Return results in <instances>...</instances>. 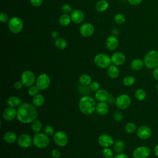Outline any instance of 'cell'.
Returning <instances> with one entry per match:
<instances>
[{
    "label": "cell",
    "mask_w": 158,
    "mask_h": 158,
    "mask_svg": "<svg viewBox=\"0 0 158 158\" xmlns=\"http://www.w3.org/2000/svg\"><path fill=\"white\" fill-rule=\"evenodd\" d=\"M99 88L100 85L98 81H92L89 85V88L93 91H98V89H99Z\"/></svg>",
    "instance_id": "42"
},
{
    "label": "cell",
    "mask_w": 158,
    "mask_h": 158,
    "mask_svg": "<svg viewBox=\"0 0 158 158\" xmlns=\"http://www.w3.org/2000/svg\"><path fill=\"white\" fill-rule=\"evenodd\" d=\"M110 59H111V62L114 65L116 66H120L123 64V63L125 61L126 57L125 54L123 52H115L112 54Z\"/></svg>",
    "instance_id": "17"
},
{
    "label": "cell",
    "mask_w": 158,
    "mask_h": 158,
    "mask_svg": "<svg viewBox=\"0 0 158 158\" xmlns=\"http://www.w3.org/2000/svg\"><path fill=\"white\" fill-rule=\"evenodd\" d=\"M131 103L130 96L127 94H122L119 95L115 99L116 106L122 110H124L129 107Z\"/></svg>",
    "instance_id": "9"
},
{
    "label": "cell",
    "mask_w": 158,
    "mask_h": 158,
    "mask_svg": "<svg viewBox=\"0 0 158 158\" xmlns=\"http://www.w3.org/2000/svg\"><path fill=\"white\" fill-rule=\"evenodd\" d=\"M118 40L115 36H109L106 41V47L109 51L115 50L118 46Z\"/></svg>",
    "instance_id": "19"
},
{
    "label": "cell",
    "mask_w": 158,
    "mask_h": 158,
    "mask_svg": "<svg viewBox=\"0 0 158 158\" xmlns=\"http://www.w3.org/2000/svg\"><path fill=\"white\" fill-rule=\"evenodd\" d=\"M51 36L52 37V38L56 40L57 38H59V33L57 31H53L51 33Z\"/></svg>",
    "instance_id": "50"
},
{
    "label": "cell",
    "mask_w": 158,
    "mask_h": 158,
    "mask_svg": "<svg viewBox=\"0 0 158 158\" xmlns=\"http://www.w3.org/2000/svg\"><path fill=\"white\" fill-rule=\"evenodd\" d=\"M154 154H155L156 156L158 157V144H157V145L154 147Z\"/></svg>",
    "instance_id": "51"
},
{
    "label": "cell",
    "mask_w": 158,
    "mask_h": 158,
    "mask_svg": "<svg viewBox=\"0 0 158 158\" xmlns=\"http://www.w3.org/2000/svg\"><path fill=\"white\" fill-rule=\"evenodd\" d=\"M144 65L143 60L139 58H135L130 63V67L132 70L135 71L140 70Z\"/></svg>",
    "instance_id": "25"
},
{
    "label": "cell",
    "mask_w": 158,
    "mask_h": 158,
    "mask_svg": "<svg viewBox=\"0 0 158 158\" xmlns=\"http://www.w3.org/2000/svg\"><path fill=\"white\" fill-rule=\"evenodd\" d=\"M113 158H130V157L127 154L122 152V153H118Z\"/></svg>",
    "instance_id": "49"
},
{
    "label": "cell",
    "mask_w": 158,
    "mask_h": 158,
    "mask_svg": "<svg viewBox=\"0 0 158 158\" xmlns=\"http://www.w3.org/2000/svg\"><path fill=\"white\" fill-rule=\"evenodd\" d=\"M9 15L5 12H2L0 14V21L2 23H6L9 22Z\"/></svg>",
    "instance_id": "43"
},
{
    "label": "cell",
    "mask_w": 158,
    "mask_h": 158,
    "mask_svg": "<svg viewBox=\"0 0 158 158\" xmlns=\"http://www.w3.org/2000/svg\"><path fill=\"white\" fill-rule=\"evenodd\" d=\"M125 130L128 133H133L136 130V126L133 122H128L125 126Z\"/></svg>",
    "instance_id": "36"
},
{
    "label": "cell",
    "mask_w": 158,
    "mask_h": 158,
    "mask_svg": "<svg viewBox=\"0 0 158 158\" xmlns=\"http://www.w3.org/2000/svg\"><path fill=\"white\" fill-rule=\"evenodd\" d=\"M31 128L34 133H40L42 129V123L41 121L36 119L33 122H31Z\"/></svg>",
    "instance_id": "32"
},
{
    "label": "cell",
    "mask_w": 158,
    "mask_h": 158,
    "mask_svg": "<svg viewBox=\"0 0 158 158\" xmlns=\"http://www.w3.org/2000/svg\"><path fill=\"white\" fill-rule=\"evenodd\" d=\"M107 75L108 76L113 79L117 78L120 74V70L117 67V66L115 65H110L107 68Z\"/></svg>",
    "instance_id": "23"
},
{
    "label": "cell",
    "mask_w": 158,
    "mask_h": 158,
    "mask_svg": "<svg viewBox=\"0 0 158 158\" xmlns=\"http://www.w3.org/2000/svg\"><path fill=\"white\" fill-rule=\"evenodd\" d=\"M3 139L5 142L9 144H12L17 140V136L14 132L12 131H8L4 135Z\"/></svg>",
    "instance_id": "24"
},
{
    "label": "cell",
    "mask_w": 158,
    "mask_h": 158,
    "mask_svg": "<svg viewBox=\"0 0 158 158\" xmlns=\"http://www.w3.org/2000/svg\"><path fill=\"white\" fill-rule=\"evenodd\" d=\"M135 81H136V78L133 76L128 75L123 78V83L125 86L130 87L134 85V83H135Z\"/></svg>",
    "instance_id": "34"
},
{
    "label": "cell",
    "mask_w": 158,
    "mask_h": 158,
    "mask_svg": "<svg viewBox=\"0 0 158 158\" xmlns=\"http://www.w3.org/2000/svg\"><path fill=\"white\" fill-rule=\"evenodd\" d=\"M109 110V105L106 102H99L96 104V111L99 115H104L108 113Z\"/></svg>",
    "instance_id": "21"
},
{
    "label": "cell",
    "mask_w": 158,
    "mask_h": 158,
    "mask_svg": "<svg viewBox=\"0 0 158 158\" xmlns=\"http://www.w3.org/2000/svg\"><path fill=\"white\" fill-rule=\"evenodd\" d=\"M152 77L156 80L158 81V66L154 69L152 72Z\"/></svg>",
    "instance_id": "48"
},
{
    "label": "cell",
    "mask_w": 158,
    "mask_h": 158,
    "mask_svg": "<svg viewBox=\"0 0 158 158\" xmlns=\"http://www.w3.org/2000/svg\"><path fill=\"white\" fill-rule=\"evenodd\" d=\"M123 118V113L120 110H115L113 114V118L116 122H121Z\"/></svg>",
    "instance_id": "40"
},
{
    "label": "cell",
    "mask_w": 158,
    "mask_h": 158,
    "mask_svg": "<svg viewBox=\"0 0 158 158\" xmlns=\"http://www.w3.org/2000/svg\"><path fill=\"white\" fill-rule=\"evenodd\" d=\"M51 155L54 158H59L61 156V152L58 149H53L51 152Z\"/></svg>",
    "instance_id": "45"
},
{
    "label": "cell",
    "mask_w": 158,
    "mask_h": 158,
    "mask_svg": "<svg viewBox=\"0 0 158 158\" xmlns=\"http://www.w3.org/2000/svg\"><path fill=\"white\" fill-rule=\"evenodd\" d=\"M156 88H157V91H158V83L157 84V86H156Z\"/></svg>",
    "instance_id": "52"
},
{
    "label": "cell",
    "mask_w": 158,
    "mask_h": 158,
    "mask_svg": "<svg viewBox=\"0 0 158 158\" xmlns=\"http://www.w3.org/2000/svg\"><path fill=\"white\" fill-rule=\"evenodd\" d=\"M135 96L137 100H138L139 101H142L146 98V93L145 90H144L143 89L139 88L135 91Z\"/></svg>",
    "instance_id": "33"
},
{
    "label": "cell",
    "mask_w": 158,
    "mask_h": 158,
    "mask_svg": "<svg viewBox=\"0 0 158 158\" xmlns=\"http://www.w3.org/2000/svg\"><path fill=\"white\" fill-rule=\"evenodd\" d=\"M102 155L105 158H113L114 152L109 148H104L102 150Z\"/></svg>",
    "instance_id": "37"
},
{
    "label": "cell",
    "mask_w": 158,
    "mask_h": 158,
    "mask_svg": "<svg viewBox=\"0 0 158 158\" xmlns=\"http://www.w3.org/2000/svg\"><path fill=\"white\" fill-rule=\"evenodd\" d=\"M54 45L57 49H59L60 50H63L67 47V43L65 39L59 37L58 38L55 40Z\"/></svg>",
    "instance_id": "31"
},
{
    "label": "cell",
    "mask_w": 158,
    "mask_h": 158,
    "mask_svg": "<svg viewBox=\"0 0 158 158\" xmlns=\"http://www.w3.org/2000/svg\"><path fill=\"white\" fill-rule=\"evenodd\" d=\"M94 62L96 66L102 69L108 68L112 63L110 57L105 53L96 54L94 58Z\"/></svg>",
    "instance_id": "6"
},
{
    "label": "cell",
    "mask_w": 158,
    "mask_h": 158,
    "mask_svg": "<svg viewBox=\"0 0 158 158\" xmlns=\"http://www.w3.org/2000/svg\"><path fill=\"white\" fill-rule=\"evenodd\" d=\"M96 104L94 99L89 96H85L80 98L78 102V108L85 115H90L96 110Z\"/></svg>",
    "instance_id": "2"
},
{
    "label": "cell",
    "mask_w": 158,
    "mask_h": 158,
    "mask_svg": "<svg viewBox=\"0 0 158 158\" xmlns=\"http://www.w3.org/2000/svg\"><path fill=\"white\" fill-rule=\"evenodd\" d=\"M6 103L9 106L12 107L14 108L18 107L22 104V99L20 98L15 96H12L9 97L7 99Z\"/></svg>",
    "instance_id": "22"
},
{
    "label": "cell",
    "mask_w": 158,
    "mask_h": 158,
    "mask_svg": "<svg viewBox=\"0 0 158 158\" xmlns=\"http://www.w3.org/2000/svg\"><path fill=\"white\" fill-rule=\"evenodd\" d=\"M40 91V89L36 86V85H33L30 87L28 88V94L30 96H35V95L38 94V92Z\"/></svg>",
    "instance_id": "38"
},
{
    "label": "cell",
    "mask_w": 158,
    "mask_h": 158,
    "mask_svg": "<svg viewBox=\"0 0 158 158\" xmlns=\"http://www.w3.org/2000/svg\"><path fill=\"white\" fill-rule=\"evenodd\" d=\"M144 65L150 69H154L158 66V51L152 49L145 55L144 59Z\"/></svg>",
    "instance_id": "3"
},
{
    "label": "cell",
    "mask_w": 158,
    "mask_h": 158,
    "mask_svg": "<svg viewBox=\"0 0 158 158\" xmlns=\"http://www.w3.org/2000/svg\"><path fill=\"white\" fill-rule=\"evenodd\" d=\"M80 35L84 37H89L92 36L94 32V27L91 23H83L79 29Z\"/></svg>",
    "instance_id": "13"
},
{
    "label": "cell",
    "mask_w": 158,
    "mask_h": 158,
    "mask_svg": "<svg viewBox=\"0 0 158 158\" xmlns=\"http://www.w3.org/2000/svg\"><path fill=\"white\" fill-rule=\"evenodd\" d=\"M44 131V133L47 135L48 136H54V128L52 126L50 125H47L45 126Z\"/></svg>",
    "instance_id": "39"
},
{
    "label": "cell",
    "mask_w": 158,
    "mask_h": 158,
    "mask_svg": "<svg viewBox=\"0 0 158 158\" xmlns=\"http://www.w3.org/2000/svg\"><path fill=\"white\" fill-rule=\"evenodd\" d=\"M33 104L23 102L17 107V118L23 123H30L36 119L38 115L37 109Z\"/></svg>",
    "instance_id": "1"
},
{
    "label": "cell",
    "mask_w": 158,
    "mask_h": 158,
    "mask_svg": "<svg viewBox=\"0 0 158 158\" xmlns=\"http://www.w3.org/2000/svg\"><path fill=\"white\" fill-rule=\"evenodd\" d=\"M3 118L7 122H11L17 117V110L12 107H6L2 113Z\"/></svg>",
    "instance_id": "16"
},
{
    "label": "cell",
    "mask_w": 158,
    "mask_h": 158,
    "mask_svg": "<svg viewBox=\"0 0 158 158\" xmlns=\"http://www.w3.org/2000/svg\"><path fill=\"white\" fill-rule=\"evenodd\" d=\"M98 143L103 148H109L114 143V138L108 134H102L98 138Z\"/></svg>",
    "instance_id": "15"
},
{
    "label": "cell",
    "mask_w": 158,
    "mask_h": 158,
    "mask_svg": "<svg viewBox=\"0 0 158 158\" xmlns=\"http://www.w3.org/2000/svg\"><path fill=\"white\" fill-rule=\"evenodd\" d=\"M71 22L72 19L70 17V15H69V14H63L60 16L59 19V22L60 25L62 27H67L69 25Z\"/></svg>",
    "instance_id": "28"
},
{
    "label": "cell",
    "mask_w": 158,
    "mask_h": 158,
    "mask_svg": "<svg viewBox=\"0 0 158 158\" xmlns=\"http://www.w3.org/2000/svg\"><path fill=\"white\" fill-rule=\"evenodd\" d=\"M151 153L150 149L146 146H141L136 148L133 152L134 158H147Z\"/></svg>",
    "instance_id": "12"
},
{
    "label": "cell",
    "mask_w": 158,
    "mask_h": 158,
    "mask_svg": "<svg viewBox=\"0 0 158 158\" xmlns=\"http://www.w3.org/2000/svg\"><path fill=\"white\" fill-rule=\"evenodd\" d=\"M79 83L83 86H89L90 83L92 82V79L91 77L88 74H82L79 77Z\"/></svg>",
    "instance_id": "29"
},
{
    "label": "cell",
    "mask_w": 158,
    "mask_h": 158,
    "mask_svg": "<svg viewBox=\"0 0 158 158\" xmlns=\"http://www.w3.org/2000/svg\"><path fill=\"white\" fill-rule=\"evenodd\" d=\"M114 20L117 25H122L125 22V17L123 14L118 13L115 15L114 17Z\"/></svg>",
    "instance_id": "35"
},
{
    "label": "cell",
    "mask_w": 158,
    "mask_h": 158,
    "mask_svg": "<svg viewBox=\"0 0 158 158\" xmlns=\"http://www.w3.org/2000/svg\"><path fill=\"white\" fill-rule=\"evenodd\" d=\"M61 10L64 14H69L71 12L72 10V7L69 4H64L61 6Z\"/></svg>",
    "instance_id": "41"
},
{
    "label": "cell",
    "mask_w": 158,
    "mask_h": 158,
    "mask_svg": "<svg viewBox=\"0 0 158 158\" xmlns=\"http://www.w3.org/2000/svg\"><path fill=\"white\" fill-rule=\"evenodd\" d=\"M125 143L123 142V141L121 139L117 140L114 143V149L117 153H122L125 149Z\"/></svg>",
    "instance_id": "30"
},
{
    "label": "cell",
    "mask_w": 158,
    "mask_h": 158,
    "mask_svg": "<svg viewBox=\"0 0 158 158\" xmlns=\"http://www.w3.org/2000/svg\"><path fill=\"white\" fill-rule=\"evenodd\" d=\"M50 143L49 136L44 133H37L33 137V144L38 148L43 149L49 146Z\"/></svg>",
    "instance_id": "4"
},
{
    "label": "cell",
    "mask_w": 158,
    "mask_h": 158,
    "mask_svg": "<svg viewBox=\"0 0 158 158\" xmlns=\"http://www.w3.org/2000/svg\"><path fill=\"white\" fill-rule=\"evenodd\" d=\"M137 136L143 140L149 139L152 135V130L151 128L147 125H141L136 130Z\"/></svg>",
    "instance_id": "14"
},
{
    "label": "cell",
    "mask_w": 158,
    "mask_h": 158,
    "mask_svg": "<svg viewBox=\"0 0 158 158\" xmlns=\"http://www.w3.org/2000/svg\"><path fill=\"white\" fill-rule=\"evenodd\" d=\"M109 5V2L106 0H99L96 2L95 9L98 12H102L107 9Z\"/></svg>",
    "instance_id": "26"
},
{
    "label": "cell",
    "mask_w": 158,
    "mask_h": 158,
    "mask_svg": "<svg viewBox=\"0 0 158 158\" xmlns=\"http://www.w3.org/2000/svg\"><path fill=\"white\" fill-rule=\"evenodd\" d=\"M94 97L99 102H106L109 100V94L107 90L104 89H99L96 91Z\"/></svg>",
    "instance_id": "20"
},
{
    "label": "cell",
    "mask_w": 158,
    "mask_h": 158,
    "mask_svg": "<svg viewBox=\"0 0 158 158\" xmlns=\"http://www.w3.org/2000/svg\"><path fill=\"white\" fill-rule=\"evenodd\" d=\"M21 81L24 86L29 88L34 85L35 83H36L35 75L31 70H25L21 75Z\"/></svg>",
    "instance_id": "7"
},
{
    "label": "cell",
    "mask_w": 158,
    "mask_h": 158,
    "mask_svg": "<svg viewBox=\"0 0 158 158\" xmlns=\"http://www.w3.org/2000/svg\"><path fill=\"white\" fill-rule=\"evenodd\" d=\"M45 101L44 97L41 94H38L33 97L32 104L36 107L42 106Z\"/></svg>",
    "instance_id": "27"
},
{
    "label": "cell",
    "mask_w": 158,
    "mask_h": 158,
    "mask_svg": "<svg viewBox=\"0 0 158 158\" xmlns=\"http://www.w3.org/2000/svg\"><path fill=\"white\" fill-rule=\"evenodd\" d=\"M8 28L10 31L17 34L21 32L23 28L22 20L19 17H13L8 22Z\"/></svg>",
    "instance_id": "5"
},
{
    "label": "cell",
    "mask_w": 158,
    "mask_h": 158,
    "mask_svg": "<svg viewBox=\"0 0 158 158\" xmlns=\"http://www.w3.org/2000/svg\"><path fill=\"white\" fill-rule=\"evenodd\" d=\"M23 86V84L22 81H16L14 84V87L16 89H20Z\"/></svg>",
    "instance_id": "46"
},
{
    "label": "cell",
    "mask_w": 158,
    "mask_h": 158,
    "mask_svg": "<svg viewBox=\"0 0 158 158\" xmlns=\"http://www.w3.org/2000/svg\"><path fill=\"white\" fill-rule=\"evenodd\" d=\"M18 145L23 148H27L31 146L33 144V138L27 133L20 135L17 140Z\"/></svg>",
    "instance_id": "11"
},
{
    "label": "cell",
    "mask_w": 158,
    "mask_h": 158,
    "mask_svg": "<svg viewBox=\"0 0 158 158\" xmlns=\"http://www.w3.org/2000/svg\"><path fill=\"white\" fill-rule=\"evenodd\" d=\"M53 139L55 143L60 147L66 146L69 141L68 136L62 131H58L56 132L53 136Z\"/></svg>",
    "instance_id": "10"
},
{
    "label": "cell",
    "mask_w": 158,
    "mask_h": 158,
    "mask_svg": "<svg viewBox=\"0 0 158 158\" xmlns=\"http://www.w3.org/2000/svg\"><path fill=\"white\" fill-rule=\"evenodd\" d=\"M128 3L132 6H138L140 4L143 0H127Z\"/></svg>",
    "instance_id": "47"
},
{
    "label": "cell",
    "mask_w": 158,
    "mask_h": 158,
    "mask_svg": "<svg viewBox=\"0 0 158 158\" xmlns=\"http://www.w3.org/2000/svg\"><path fill=\"white\" fill-rule=\"evenodd\" d=\"M30 1L31 6L35 7L41 6L43 2V0H30Z\"/></svg>",
    "instance_id": "44"
},
{
    "label": "cell",
    "mask_w": 158,
    "mask_h": 158,
    "mask_svg": "<svg viewBox=\"0 0 158 158\" xmlns=\"http://www.w3.org/2000/svg\"><path fill=\"white\" fill-rule=\"evenodd\" d=\"M70 17L72 22L76 24L81 23L85 19L83 12L80 9H74L70 12Z\"/></svg>",
    "instance_id": "18"
},
{
    "label": "cell",
    "mask_w": 158,
    "mask_h": 158,
    "mask_svg": "<svg viewBox=\"0 0 158 158\" xmlns=\"http://www.w3.org/2000/svg\"><path fill=\"white\" fill-rule=\"evenodd\" d=\"M51 84V78L46 73H41L36 79L35 85L40 90H45L48 89Z\"/></svg>",
    "instance_id": "8"
}]
</instances>
